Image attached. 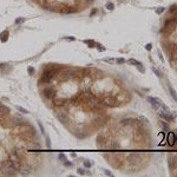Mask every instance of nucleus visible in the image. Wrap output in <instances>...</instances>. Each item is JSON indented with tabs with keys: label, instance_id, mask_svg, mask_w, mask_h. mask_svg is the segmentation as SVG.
Listing matches in <instances>:
<instances>
[{
	"label": "nucleus",
	"instance_id": "9",
	"mask_svg": "<svg viewBox=\"0 0 177 177\" xmlns=\"http://www.w3.org/2000/svg\"><path fill=\"white\" fill-rule=\"evenodd\" d=\"M129 64H131V65H135V66H138L139 64H142V63H139L138 60H136V59H130L129 60Z\"/></svg>",
	"mask_w": 177,
	"mask_h": 177
},
{
	"label": "nucleus",
	"instance_id": "5",
	"mask_svg": "<svg viewBox=\"0 0 177 177\" xmlns=\"http://www.w3.org/2000/svg\"><path fill=\"white\" fill-rule=\"evenodd\" d=\"M166 141H168V144L169 145H173L175 142H176V136L173 132H169L168 136H166Z\"/></svg>",
	"mask_w": 177,
	"mask_h": 177
},
{
	"label": "nucleus",
	"instance_id": "6",
	"mask_svg": "<svg viewBox=\"0 0 177 177\" xmlns=\"http://www.w3.org/2000/svg\"><path fill=\"white\" fill-rule=\"evenodd\" d=\"M168 87H169V92H170V95H171V97L173 98V101L177 103V93H176V91H175V88L168 83Z\"/></svg>",
	"mask_w": 177,
	"mask_h": 177
},
{
	"label": "nucleus",
	"instance_id": "13",
	"mask_svg": "<svg viewBox=\"0 0 177 177\" xmlns=\"http://www.w3.org/2000/svg\"><path fill=\"white\" fill-rule=\"evenodd\" d=\"M176 143H177V135H176Z\"/></svg>",
	"mask_w": 177,
	"mask_h": 177
},
{
	"label": "nucleus",
	"instance_id": "11",
	"mask_svg": "<svg viewBox=\"0 0 177 177\" xmlns=\"http://www.w3.org/2000/svg\"><path fill=\"white\" fill-rule=\"evenodd\" d=\"M84 165H86L87 168H90V165H91V163H90V162H88V161H85V162H84Z\"/></svg>",
	"mask_w": 177,
	"mask_h": 177
},
{
	"label": "nucleus",
	"instance_id": "12",
	"mask_svg": "<svg viewBox=\"0 0 177 177\" xmlns=\"http://www.w3.org/2000/svg\"><path fill=\"white\" fill-rule=\"evenodd\" d=\"M145 49H146L148 51H150V50H151V45H150V44H148V45L145 46Z\"/></svg>",
	"mask_w": 177,
	"mask_h": 177
},
{
	"label": "nucleus",
	"instance_id": "1",
	"mask_svg": "<svg viewBox=\"0 0 177 177\" xmlns=\"http://www.w3.org/2000/svg\"><path fill=\"white\" fill-rule=\"evenodd\" d=\"M40 159L41 144L33 125L0 102V175L30 173Z\"/></svg>",
	"mask_w": 177,
	"mask_h": 177
},
{
	"label": "nucleus",
	"instance_id": "10",
	"mask_svg": "<svg viewBox=\"0 0 177 177\" xmlns=\"http://www.w3.org/2000/svg\"><path fill=\"white\" fill-rule=\"evenodd\" d=\"M117 61H118V64H123V63H125V59L124 58H118V59H116Z\"/></svg>",
	"mask_w": 177,
	"mask_h": 177
},
{
	"label": "nucleus",
	"instance_id": "8",
	"mask_svg": "<svg viewBox=\"0 0 177 177\" xmlns=\"http://www.w3.org/2000/svg\"><path fill=\"white\" fill-rule=\"evenodd\" d=\"M159 125L163 128L164 131H169V130H170V129H169V125H168L166 123H164V122H159Z\"/></svg>",
	"mask_w": 177,
	"mask_h": 177
},
{
	"label": "nucleus",
	"instance_id": "7",
	"mask_svg": "<svg viewBox=\"0 0 177 177\" xmlns=\"http://www.w3.org/2000/svg\"><path fill=\"white\" fill-rule=\"evenodd\" d=\"M152 71L155 72V74H156L158 78H162V77H163V73H162V72H161L158 69H156V67H152Z\"/></svg>",
	"mask_w": 177,
	"mask_h": 177
},
{
	"label": "nucleus",
	"instance_id": "4",
	"mask_svg": "<svg viewBox=\"0 0 177 177\" xmlns=\"http://www.w3.org/2000/svg\"><path fill=\"white\" fill-rule=\"evenodd\" d=\"M148 102L151 104V106L155 109V110H159L161 105L163 104V102H161L158 98L156 97H148Z\"/></svg>",
	"mask_w": 177,
	"mask_h": 177
},
{
	"label": "nucleus",
	"instance_id": "3",
	"mask_svg": "<svg viewBox=\"0 0 177 177\" xmlns=\"http://www.w3.org/2000/svg\"><path fill=\"white\" fill-rule=\"evenodd\" d=\"M157 113H158V116L162 118V119H164V121H166V122H173L175 121V118H176V115H173L170 110L169 111H164V110H157Z\"/></svg>",
	"mask_w": 177,
	"mask_h": 177
},
{
	"label": "nucleus",
	"instance_id": "2",
	"mask_svg": "<svg viewBox=\"0 0 177 177\" xmlns=\"http://www.w3.org/2000/svg\"><path fill=\"white\" fill-rule=\"evenodd\" d=\"M39 9L54 14H77L90 9L96 0H30Z\"/></svg>",
	"mask_w": 177,
	"mask_h": 177
}]
</instances>
